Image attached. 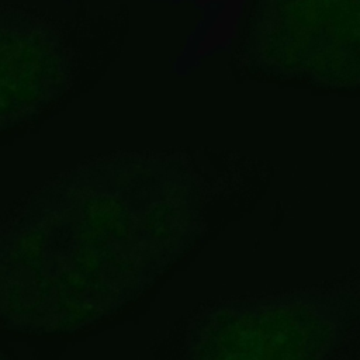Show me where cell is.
Returning <instances> with one entry per match:
<instances>
[{"instance_id": "6da1fadb", "label": "cell", "mask_w": 360, "mask_h": 360, "mask_svg": "<svg viewBox=\"0 0 360 360\" xmlns=\"http://www.w3.org/2000/svg\"><path fill=\"white\" fill-rule=\"evenodd\" d=\"M201 200L180 158L112 153L0 215V326L75 330L142 294L195 240Z\"/></svg>"}, {"instance_id": "7a4b0ae2", "label": "cell", "mask_w": 360, "mask_h": 360, "mask_svg": "<svg viewBox=\"0 0 360 360\" xmlns=\"http://www.w3.org/2000/svg\"><path fill=\"white\" fill-rule=\"evenodd\" d=\"M240 56L266 76L360 87V1L259 3Z\"/></svg>"}, {"instance_id": "3957f363", "label": "cell", "mask_w": 360, "mask_h": 360, "mask_svg": "<svg viewBox=\"0 0 360 360\" xmlns=\"http://www.w3.org/2000/svg\"><path fill=\"white\" fill-rule=\"evenodd\" d=\"M82 52L66 21L0 4V135L52 111L76 87Z\"/></svg>"}, {"instance_id": "277c9868", "label": "cell", "mask_w": 360, "mask_h": 360, "mask_svg": "<svg viewBox=\"0 0 360 360\" xmlns=\"http://www.w3.org/2000/svg\"><path fill=\"white\" fill-rule=\"evenodd\" d=\"M321 302L273 301L218 312L204 328L195 360H318L333 325Z\"/></svg>"}, {"instance_id": "5b68a950", "label": "cell", "mask_w": 360, "mask_h": 360, "mask_svg": "<svg viewBox=\"0 0 360 360\" xmlns=\"http://www.w3.org/2000/svg\"><path fill=\"white\" fill-rule=\"evenodd\" d=\"M0 360H7V359H6V357H4V356L0 353Z\"/></svg>"}]
</instances>
